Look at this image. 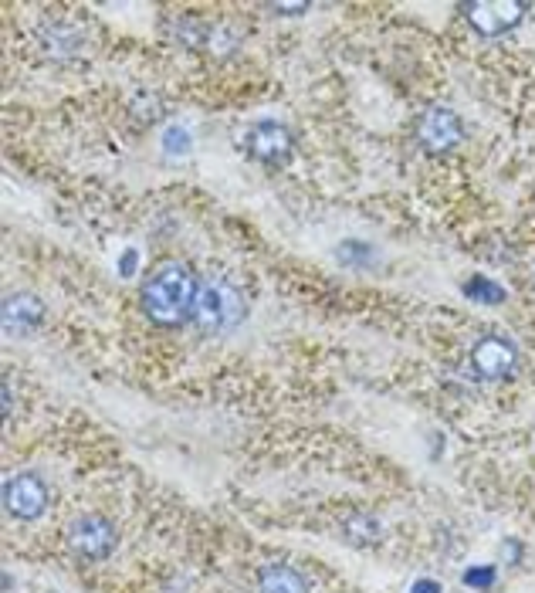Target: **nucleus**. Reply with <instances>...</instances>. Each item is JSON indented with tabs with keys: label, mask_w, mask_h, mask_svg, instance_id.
<instances>
[{
	"label": "nucleus",
	"mask_w": 535,
	"mask_h": 593,
	"mask_svg": "<svg viewBox=\"0 0 535 593\" xmlns=\"http://www.w3.org/2000/svg\"><path fill=\"white\" fill-rule=\"evenodd\" d=\"M163 34L173 45L187 48V51H210L214 48L217 28L207 21H200L194 14H180V17H163Z\"/></svg>",
	"instance_id": "nucleus-10"
},
{
	"label": "nucleus",
	"mask_w": 535,
	"mask_h": 593,
	"mask_svg": "<svg viewBox=\"0 0 535 593\" xmlns=\"http://www.w3.org/2000/svg\"><path fill=\"white\" fill-rule=\"evenodd\" d=\"M495 580H498L495 566H468V570H464V587H471V590L485 593L495 587Z\"/></svg>",
	"instance_id": "nucleus-16"
},
{
	"label": "nucleus",
	"mask_w": 535,
	"mask_h": 593,
	"mask_svg": "<svg viewBox=\"0 0 535 593\" xmlns=\"http://www.w3.org/2000/svg\"><path fill=\"white\" fill-rule=\"evenodd\" d=\"M68 546H72L75 556H82L89 563L109 560L119 546V529L112 526V519L95 516V512L92 516H78L72 529H68Z\"/></svg>",
	"instance_id": "nucleus-6"
},
{
	"label": "nucleus",
	"mask_w": 535,
	"mask_h": 593,
	"mask_svg": "<svg viewBox=\"0 0 535 593\" xmlns=\"http://www.w3.org/2000/svg\"><path fill=\"white\" fill-rule=\"evenodd\" d=\"M163 150L170 153V156H183L190 150V136H187V129H180V126H170L163 133Z\"/></svg>",
	"instance_id": "nucleus-17"
},
{
	"label": "nucleus",
	"mask_w": 535,
	"mask_h": 593,
	"mask_svg": "<svg viewBox=\"0 0 535 593\" xmlns=\"http://www.w3.org/2000/svg\"><path fill=\"white\" fill-rule=\"evenodd\" d=\"M41 45H45V55L58 58H72L78 48H82V38H78V31L72 24H48L45 31H41Z\"/></svg>",
	"instance_id": "nucleus-12"
},
{
	"label": "nucleus",
	"mask_w": 535,
	"mask_h": 593,
	"mask_svg": "<svg viewBox=\"0 0 535 593\" xmlns=\"http://www.w3.org/2000/svg\"><path fill=\"white\" fill-rule=\"evenodd\" d=\"M258 593H309V580L292 563H268L258 570Z\"/></svg>",
	"instance_id": "nucleus-11"
},
{
	"label": "nucleus",
	"mask_w": 535,
	"mask_h": 593,
	"mask_svg": "<svg viewBox=\"0 0 535 593\" xmlns=\"http://www.w3.org/2000/svg\"><path fill=\"white\" fill-rule=\"evenodd\" d=\"M336 258L346 268H366V265H373L376 251L370 248V244H363V241H342L336 248Z\"/></svg>",
	"instance_id": "nucleus-15"
},
{
	"label": "nucleus",
	"mask_w": 535,
	"mask_h": 593,
	"mask_svg": "<svg viewBox=\"0 0 535 593\" xmlns=\"http://www.w3.org/2000/svg\"><path fill=\"white\" fill-rule=\"evenodd\" d=\"M461 292L468 295L471 302H481V305H502L505 302V289L498 282H491L488 275H471L464 278Z\"/></svg>",
	"instance_id": "nucleus-13"
},
{
	"label": "nucleus",
	"mask_w": 535,
	"mask_h": 593,
	"mask_svg": "<svg viewBox=\"0 0 535 593\" xmlns=\"http://www.w3.org/2000/svg\"><path fill=\"white\" fill-rule=\"evenodd\" d=\"M200 278L183 261H166L139 285V309L160 329H180L194 322Z\"/></svg>",
	"instance_id": "nucleus-1"
},
{
	"label": "nucleus",
	"mask_w": 535,
	"mask_h": 593,
	"mask_svg": "<svg viewBox=\"0 0 535 593\" xmlns=\"http://www.w3.org/2000/svg\"><path fill=\"white\" fill-rule=\"evenodd\" d=\"M342 533H346L349 543L370 546L376 543V536H380V522H376L370 512H353V516L346 519V526H342Z\"/></svg>",
	"instance_id": "nucleus-14"
},
{
	"label": "nucleus",
	"mask_w": 535,
	"mask_h": 593,
	"mask_svg": "<svg viewBox=\"0 0 535 593\" xmlns=\"http://www.w3.org/2000/svg\"><path fill=\"white\" fill-rule=\"evenodd\" d=\"M471 370L481 380H508L519 370V346L512 339L488 333L471 346Z\"/></svg>",
	"instance_id": "nucleus-8"
},
{
	"label": "nucleus",
	"mask_w": 535,
	"mask_h": 593,
	"mask_svg": "<svg viewBox=\"0 0 535 593\" xmlns=\"http://www.w3.org/2000/svg\"><path fill=\"white\" fill-rule=\"evenodd\" d=\"M48 502H51L48 482L38 472H17L4 482V509L11 519H21V522L41 519Z\"/></svg>",
	"instance_id": "nucleus-7"
},
{
	"label": "nucleus",
	"mask_w": 535,
	"mask_h": 593,
	"mask_svg": "<svg viewBox=\"0 0 535 593\" xmlns=\"http://www.w3.org/2000/svg\"><path fill=\"white\" fill-rule=\"evenodd\" d=\"M461 14L481 38H502L519 28L522 17L529 14V4L522 0H471V4H461Z\"/></svg>",
	"instance_id": "nucleus-3"
},
{
	"label": "nucleus",
	"mask_w": 535,
	"mask_h": 593,
	"mask_svg": "<svg viewBox=\"0 0 535 593\" xmlns=\"http://www.w3.org/2000/svg\"><path fill=\"white\" fill-rule=\"evenodd\" d=\"M410 593H444V590H441V583H437V580L424 577V580H417L414 587H410Z\"/></svg>",
	"instance_id": "nucleus-20"
},
{
	"label": "nucleus",
	"mask_w": 535,
	"mask_h": 593,
	"mask_svg": "<svg viewBox=\"0 0 535 593\" xmlns=\"http://www.w3.org/2000/svg\"><path fill=\"white\" fill-rule=\"evenodd\" d=\"M414 139L427 156H444L464 139V122L454 109L434 106V109L420 112V119L414 126Z\"/></svg>",
	"instance_id": "nucleus-5"
},
{
	"label": "nucleus",
	"mask_w": 535,
	"mask_h": 593,
	"mask_svg": "<svg viewBox=\"0 0 535 593\" xmlns=\"http://www.w3.org/2000/svg\"><path fill=\"white\" fill-rule=\"evenodd\" d=\"M248 316V299L231 278L210 275L200 282L197 305H194V326L204 336H224L234 326H241Z\"/></svg>",
	"instance_id": "nucleus-2"
},
{
	"label": "nucleus",
	"mask_w": 535,
	"mask_h": 593,
	"mask_svg": "<svg viewBox=\"0 0 535 593\" xmlns=\"http://www.w3.org/2000/svg\"><path fill=\"white\" fill-rule=\"evenodd\" d=\"M11 407H14V390L11 380H4V417H11Z\"/></svg>",
	"instance_id": "nucleus-22"
},
{
	"label": "nucleus",
	"mask_w": 535,
	"mask_h": 593,
	"mask_svg": "<svg viewBox=\"0 0 535 593\" xmlns=\"http://www.w3.org/2000/svg\"><path fill=\"white\" fill-rule=\"evenodd\" d=\"M265 11H271V14H285V17H295V14H305V11H309V4H268Z\"/></svg>",
	"instance_id": "nucleus-19"
},
{
	"label": "nucleus",
	"mask_w": 535,
	"mask_h": 593,
	"mask_svg": "<svg viewBox=\"0 0 535 593\" xmlns=\"http://www.w3.org/2000/svg\"><path fill=\"white\" fill-rule=\"evenodd\" d=\"M244 153L251 160L265 163V167H285L295 156V133L278 119L254 122L248 136H244Z\"/></svg>",
	"instance_id": "nucleus-4"
},
{
	"label": "nucleus",
	"mask_w": 535,
	"mask_h": 593,
	"mask_svg": "<svg viewBox=\"0 0 535 593\" xmlns=\"http://www.w3.org/2000/svg\"><path fill=\"white\" fill-rule=\"evenodd\" d=\"M45 302L31 292H11L4 299V329L11 336H31L45 326Z\"/></svg>",
	"instance_id": "nucleus-9"
},
{
	"label": "nucleus",
	"mask_w": 535,
	"mask_h": 593,
	"mask_svg": "<svg viewBox=\"0 0 535 593\" xmlns=\"http://www.w3.org/2000/svg\"><path fill=\"white\" fill-rule=\"evenodd\" d=\"M522 556H525L522 539H505V543H502V560H505L508 566H519Z\"/></svg>",
	"instance_id": "nucleus-18"
},
{
	"label": "nucleus",
	"mask_w": 535,
	"mask_h": 593,
	"mask_svg": "<svg viewBox=\"0 0 535 593\" xmlns=\"http://www.w3.org/2000/svg\"><path fill=\"white\" fill-rule=\"evenodd\" d=\"M136 258H139L136 251H126V255H122V275H133V272H136V268H133Z\"/></svg>",
	"instance_id": "nucleus-21"
}]
</instances>
